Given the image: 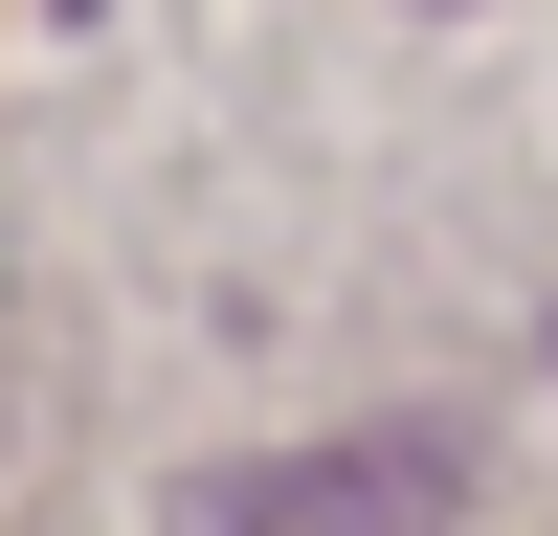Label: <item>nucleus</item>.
<instances>
[{"label":"nucleus","mask_w":558,"mask_h":536,"mask_svg":"<svg viewBox=\"0 0 558 536\" xmlns=\"http://www.w3.org/2000/svg\"><path fill=\"white\" fill-rule=\"evenodd\" d=\"M447 447H291V470H223L202 514H425Z\"/></svg>","instance_id":"f257e3e1"}]
</instances>
